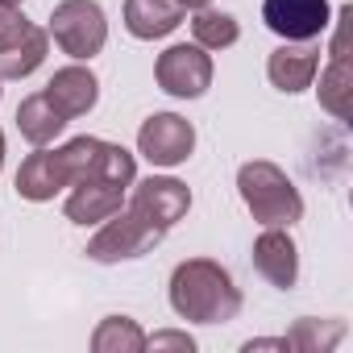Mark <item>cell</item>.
Listing matches in <instances>:
<instances>
[{"label":"cell","mask_w":353,"mask_h":353,"mask_svg":"<svg viewBox=\"0 0 353 353\" xmlns=\"http://www.w3.org/2000/svg\"><path fill=\"white\" fill-rule=\"evenodd\" d=\"M170 307L196 324H229L241 312V291L221 262L188 258L170 274Z\"/></svg>","instance_id":"6da1fadb"},{"label":"cell","mask_w":353,"mask_h":353,"mask_svg":"<svg viewBox=\"0 0 353 353\" xmlns=\"http://www.w3.org/2000/svg\"><path fill=\"white\" fill-rule=\"evenodd\" d=\"M237 192H241L250 216L266 229H291L303 216V196L291 183V174L266 158H254L237 170Z\"/></svg>","instance_id":"7a4b0ae2"},{"label":"cell","mask_w":353,"mask_h":353,"mask_svg":"<svg viewBox=\"0 0 353 353\" xmlns=\"http://www.w3.org/2000/svg\"><path fill=\"white\" fill-rule=\"evenodd\" d=\"M59 162L67 170V183H117L129 188L137 179V162L125 145H112L104 137H71L67 145H59Z\"/></svg>","instance_id":"3957f363"},{"label":"cell","mask_w":353,"mask_h":353,"mask_svg":"<svg viewBox=\"0 0 353 353\" xmlns=\"http://www.w3.org/2000/svg\"><path fill=\"white\" fill-rule=\"evenodd\" d=\"M63 54H71L75 63H88L92 54L104 50L108 42V21H104V9L96 0H63L50 13V30H46Z\"/></svg>","instance_id":"277c9868"},{"label":"cell","mask_w":353,"mask_h":353,"mask_svg":"<svg viewBox=\"0 0 353 353\" xmlns=\"http://www.w3.org/2000/svg\"><path fill=\"white\" fill-rule=\"evenodd\" d=\"M154 79L166 96H179V100H196L212 88V54L204 46H170L158 54L154 63Z\"/></svg>","instance_id":"5b68a950"},{"label":"cell","mask_w":353,"mask_h":353,"mask_svg":"<svg viewBox=\"0 0 353 353\" xmlns=\"http://www.w3.org/2000/svg\"><path fill=\"white\" fill-rule=\"evenodd\" d=\"M158 241H162V233L145 216L125 208V212H112L108 225L88 241V258L92 262H129V258H141L145 250H154Z\"/></svg>","instance_id":"8992f818"},{"label":"cell","mask_w":353,"mask_h":353,"mask_svg":"<svg viewBox=\"0 0 353 353\" xmlns=\"http://www.w3.org/2000/svg\"><path fill=\"white\" fill-rule=\"evenodd\" d=\"M192 150H196V129L179 112H154L137 129V154L150 166H179L192 158Z\"/></svg>","instance_id":"52a82bcc"},{"label":"cell","mask_w":353,"mask_h":353,"mask_svg":"<svg viewBox=\"0 0 353 353\" xmlns=\"http://www.w3.org/2000/svg\"><path fill=\"white\" fill-rule=\"evenodd\" d=\"M129 208H133L137 216H145L158 233H166V229H174V225L188 216V208H192V192H188V183L170 179V174H150V179L137 183Z\"/></svg>","instance_id":"ba28073f"},{"label":"cell","mask_w":353,"mask_h":353,"mask_svg":"<svg viewBox=\"0 0 353 353\" xmlns=\"http://www.w3.org/2000/svg\"><path fill=\"white\" fill-rule=\"evenodd\" d=\"M328 13V0H262L266 30L287 42H316L332 26Z\"/></svg>","instance_id":"9c48e42d"},{"label":"cell","mask_w":353,"mask_h":353,"mask_svg":"<svg viewBox=\"0 0 353 353\" xmlns=\"http://www.w3.org/2000/svg\"><path fill=\"white\" fill-rule=\"evenodd\" d=\"M42 96H46L67 121H75V117H83V112L96 108V100H100V79H96L83 63H71V67H63V71L50 75V83L42 88Z\"/></svg>","instance_id":"30bf717a"},{"label":"cell","mask_w":353,"mask_h":353,"mask_svg":"<svg viewBox=\"0 0 353 353\" xmlns=\"http://www.w3.org/2000/svg\"><path fill=\"white\" fill-rule=\"evenodd\" d=\"M254 270L279 291H291L299 283V250L287 229H266L254 241Z\"/></svg>","instance_id":"8fae6325"},{"label":"cell","mask_w":353,"mask_h":353,"mask_svg":"<svg viewBox=\"0 0 353 353\" xmlns=\"http://www.w3.org/2000/svg\"><path fill=\"white\" fill-rule=\"evenodd\" d=\"M63 188H71V183H67V170H63V162H59V150L38 145V150L21 162V170H17V196H21V200H34V204H46V200H54Z\"/></svg>","instance_id":"7c38bea8"},{"label":"cell","mask_w":353,"mask_h":353,"mask_svg":"<svg viewBox=\"0 0 353 353\" xmlns=\"http://www.w3.org/2000/svg\"><path fill=\"white\" fill-rule=\"evenodd\" d=\"M183 5L179 0H125V30L137 42H154L166 38L183 26Z\"/></svg>","instance_id":"4fadbf2b"},{"label":"cell","mask_w":353,"mask_h":353,"mask_svg":"<svg viewBox=\"0 0 353 353\" xmlns=\"http://www.w3.org/2000/svg\"><path fill=\"white\" fill-rule=\"evenodd\" d=\"M316 71H320V50H312V46H279V50L266 59L270 83H274L279 92H287V96L312 88Z\"/></svg>","instance_id":"5bb4252c"},{"label":"cell","mask_w":353,"mask_h":353,"mask_svg":"<svg viewBox=\"0 0 353 353\" xmlns=\"http://www.w3.org/2000/svg\"><path fill=\"white\" fill-rule=\"evenodd\" d=\"M121 204H125V188L117 183H75V192L67 196V221L100 225L112 212H121Z\"/></svg>","instance_id":"9a60e30c"},{"label":"cell","mask_w":353,"mask_h":353,"mask_svg":"<svg viewBox=\"0 0 353 353\" xmlns=\"http://www.w3.org/2000/svg\"><path fill=\"white\" fill-rule=\"evenodd\" d=\"M17 129H21V137H26L30 145H50V141L67 129V117H63L42 92H34V96H26V100L17 104Z\"/></svg>","instance_id":"2e32d148"},{"label":"cell","mask_w":353,"mask_h":353,"mask_svg":"<svg viewBox=\"0 0 353 353\" xmlns=\"http://www.w3.org/2000/svg\"><path fill=\"white\" fill-rule=\"evenodd\" d=\"M320 104L336 121L353 117V67H349V54H332V63L324 67V75H320Z\"/></svg>","instance_id":"e0dca14e"},{"label":"cell","mask_w":353,"mask_h":353,"mask_svg":"<svg viewBox=\"0 0 353 353\" xmlns=\"http://www.w3.org/2000/svg\"><path fill=\"white\" fill-rule=\"evenodd\" d=\"M46 54H50V34L38 30V26H30V34L13 50L0 54V79H26V75H34L46 63Z\"/></svg>","instance_id":"ac0fdd59"},{"label":"cell","mask_w":353,"mask_h":353,"mask_svg":"<svg viewBox=\"0 0 353 353\" xmlns=\"http://www.w3.org/2000/svg\"><path fill=\"white\" fill-rule=\"evenodd\" d=\"M92 349L96 353H141L145 349V332L129 316H104L100 328L92 332Z\"/></svg>","instance_id":"d6986e66"},{"label":"cell","mask_w":353,"mask_h":353,"mask_svg":"<svg viewBox=\"0 0 353 353\" xmlns=\"http://www.w3.org/2000/svg\"><path fill=\"white\" fill-rule=\"evenodd\" d=\"M341 336H345V324H341V320L303 316V320H295V328L287 332V349H299V353H328Z\"/></svg>","instance_id":"ffe728a7"},{"label":"cell","mask_w":353,"mask_h":353,"mask_svg":"<svg viewBox=\"0 0 353 353\" xmlns=\"http://www.w3.org/2000/svg\"><path fill=\"white\" fill-rule=\"evenodd\" d=\"M192 34H196V46H204V50H229V46L241 38V26H237L229 13L196 9V17H192Z\"/></svg>","instance_id":"44dd1931"},{"label":"cell","mask_w":353,"mask_h":353,"mask_svg":"<svg viewBox=\"0 0 353 353\" xmlns=\"http://www.w3.org/2000/svg\"><path fill=\"white\" fill-rule=\"evenodd\" d=\"M30 17L17 9V5H0V54H5V50H13L26 34H30Z\"/></svg>","instance_id":"7402d4cb"},{"label":"cell","mask_w":353,"mask_h":353,"mask_svg":"<svg viewBox=\"0 0 353 353\" xmlns=\"http://www.w3.org/2000/svg\"><path fill=\"white\" fill-rule=\"evenodd\" d=\"M145 349H183V353H192L196 341L188 332H154V336H145Z\"/></svg>","instance_id":"603a6c76"},{"label":"cell","mask_w":353,"mask_h":353,"mask_svg":"<svg viewBox=\"0 0 353 353\" xmlns=\"http://www.w3.org/2000/svg\"><path fill=\"white\" fill-rule=\"evenodd\" d=\"M179 5H183V9H208L212 0H179Z\"/></svg>","instance_id":"cb8c5ba5"},{"label":"cell","mask_w":353,"mask_h":353,"mask_svg":"<svg viewBox=\"0 0 353 353\" xmlns=\"http://www.w3.org/2000/svg\"><path fill=\"white\" fill-rule=\"evenodd\" d=\"M0 170H5V133H0Z\"/></svg>","instance_id":"d4e9b609"},{"label":"cell","mask_w":353,"mask_h":353,"mask_svg":"<svg viewBox=\"0 0 353 353\" xmlns=\"http://www.w3.org/2000/svg\"><path fill=\"white\" fill-rule=\"evenodd\" d=\"M0 5H21V0H0Z\"/></svg>","instance_id":"484cf974"}]
</instances>
